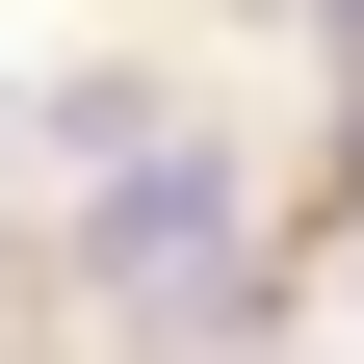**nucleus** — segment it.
Here are the masks:
<instances>
[{
    "label": "nucleus",
    "instance_id": "obj_1",
    "mask_svg": "<svg viewBox=\"0 0 364 364\" xmlns=\"http://www.w3.org/2000/svg\"><path fill=\"white\" fill-rule=\"evenodd\" d=\"M338 53H364V0H338Z\"/></svg>",
    "mask_w": 364,
    "mask_h": 364
}]
</instances>
